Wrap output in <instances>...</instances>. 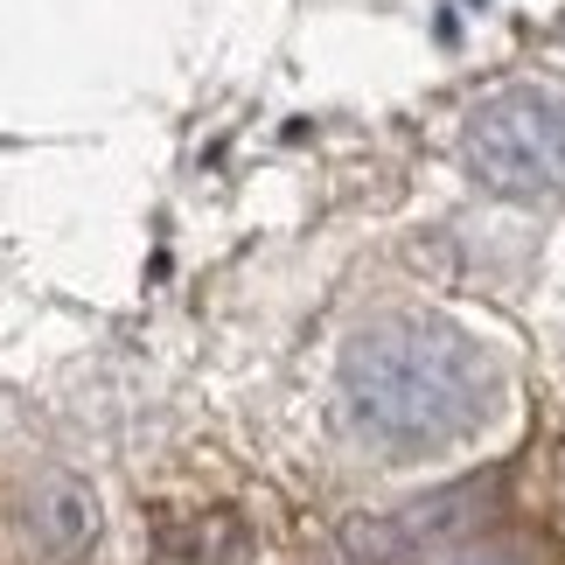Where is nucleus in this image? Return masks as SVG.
Returning a JSON list of instances; mask_svg holds the SVG:
<instances>
[{
    "instance_id": "f257e3e1",
    "label": "nucleus",
    "mask_w": 565,
    "mask_h": 565,
    "mask_svg": "<svg viewBox=\"0 0 565 565\" xmlns=\"http://www.w3.org/2000/svg\"><path fill=\"white\" fill-rule=\"evenodd\" d=\"M350 398L391 440H454L489 398L482 356L433 321H391L350 350Z\"/></svg>"
}]
</instances>
